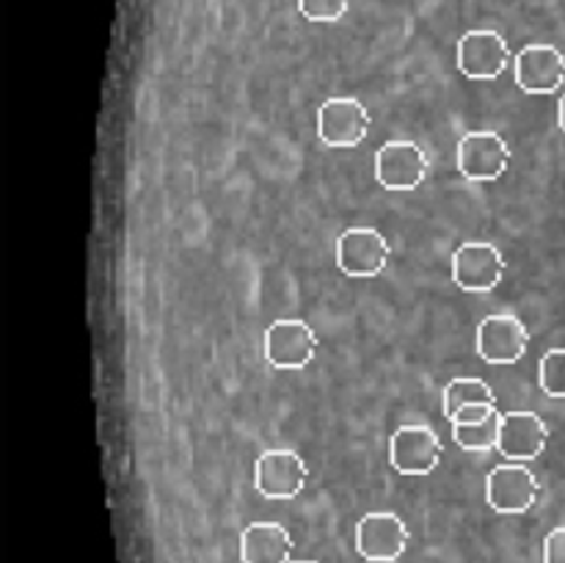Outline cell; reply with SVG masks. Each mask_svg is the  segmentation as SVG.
<instances>
[{"instance_id":"obj_14","label":"cell","mask_w":565,"mask_h":563,"mask_svg":"<svg viewBox=\"0 0 565 563\" xmlns=\"http://www.w3.org/2000/svg\"><path fill=\"white\" fill-rule=\"evenodd\" d=\"M516 86L527 94H555L565 83V55L555 44H527L513 59Z\"/></svg>"},{"instance_id":"obj_20","label":"cell","mask_w":565,"mask_h":563,"mask_svg":"<svg viewBox=\"0 0 565 563\" xmlns=\"http://www.w3.org/2000/svg\"><path fill=\"white\" fill-rule=\"evenodd\" d=\"M544 563H565V524L550 530L544 539Z\"/></svg>"},{"instance_id":"obj_18","label":"cell","mask_w":565,"mask_h":563,"mask_svg":"<svg viewBox=\"0 0 565 563\" xmlns=\"http://www.w3.org/2000/svg\"><path fill=\"white\" fill-rule=\"evenodd\" d=\"M539 384L555 401H565V348H552L539 362Z\"/></svg>"},{"instance_id":"obj_6","label":"cell","mask_w":565,"mask_h":563,"mask_svg":"<svg viewBox=\"0 0 565 563\" xmlns=\"http://www.w3.org/2000/svg\"><path fill=\"white\" fill-rule=\"evenodd\" d=\"M508 259L489 241H467L452 254V282L467 293H491L502 285Z\"/></svg>"},{"instance_id":"obj_2","label":"cell","mask_w":565,"mask_h":563,"mask_svg":"<svg viewBox=\"0 0 565 563\" xmlns=\"http://www.w3.org/2000/svg\"><path fill=\"white\" fill-rule=\"evenodd\" d=\"M390 257V241L375 226H351L337 241V268L351 279H375Z\"/></svg>"},{"instance_id":"obj_21","label":"cell","mask_w":565,"mask_h":563,"mask_svg":"<svg viewBox=\"0 0 565 563\" xmlns=\"http://www.w3.org/2000/svg\"><path fill=\"white\" fill-rule=\"evenodd\" d=\"M494 412H500L497 408V403H478V406H467L461 408V412L456 414V417L450 419L452 425H472V423H483L486 417H491Z\"/></svg>"},{"instance_id":"obj_9","label":"cell","mask_w":565,"mask_h":563,"mask_svg":"<svg viewBox=\"0 0 565 563\" xmlns=\"http://www.w3.org/2000/svg\"><path fill=\"white\" fill-rule=\"evenodd\" d=\"M456 163L469 182H494L508 171L511 147L500 132L472 130L458 141Z\"/></svg>"},{"instance_id":"obj_19","label":"cell","mask_w":565,"mask_h":563,"mask_svg":"<svg viewBox=\"0 0 565 563\" xmlns=\"http://www.w3.org/2000/svg\"><path fill=\"white\" fill-rule=\"evenodd\" d=\"M351 9V0H298V11L309 22H340Z\"/></svg>"},{"instance_id":"obj_16","label":"cell","mask_w":565,"mask_h":563,"mask_svg":"<svg viewBox=\"0 0 565 563\" xmlns=\"http://www.w3.org/2000/svg\"><path fill=\"white\" fill-rule=\"evenodd\" d=\"M478 403H497L494 390H491L489 381L478 379V375H461V379H452L450 384L441 392V414L447 419L456 417L461 408L478 406Z\"/></svg>"},{"instance_id":"obj_1","label":"cell","mask_w":565,"mask_h":563,"mask_svg":"<svg viewBox=\"0 0 565 563\" xmlns=\"http://www.w3.org/2000/svg\"><path fill=\"white\" fill-rule=\"evenodd\" d=\"M428 152L417 141H408V138L386 141L375 152V180L386 191H417L425 182V177H428Z\"/></svg>"},{"instance_id":"obj_13","label":"cell","mask_w":565,"mask_h":563,"mask_svg":"<svg viewBox=\"0 0 565 563\" xmlns=\"http://www.w3.org/2000/svg\"><path fill=\"white\" fill-rule=\"evenodd\" d=\"M550 445V425L535 412H502L497 450L513 464H530L541 458Z\"/></svg>"},{"instance_id":"obj_7","label":"cell","mask_w":565,"mask_h":563,"mask_svg":"<svg viewBox=\"0 0 565 563\" xmlns=\"http://www.w3.org/2000/svg\"><path fill=\"white\" fill-rule=\"evenodd\" d=\"M318 334L301 318H279L265 331V359L276 370H303L318 357Z\"/></svg>"},{"instance_id":"obj_3","label":"cell","mask_w":565,"mask_h":563,"mask_svg":"<svg viewBox=\"0 0 565 563\" xmlns=\"http://www.w3.org/2000/svg\"><path fill=\"white\" fill-rule=\"evenodd\" d=\"M508 61H511V47L500 31L475 28L458 39L456 64L469 81H497L508 70Z\"/></svg>"},{"instance_id":"obj_23","label":"cell","mask_w":565,"mask_h":563,"mask_svg":"<svg viewBox=\"0 0 565 563\" xmlns=\"http://www.w3.org/2000/svg\"><path fill=\"white\" fill-rule=\"evenodd\" d=\"M290 563H318V561H290Z\"/></svg>"},{"instance_id":"obj_10","label":"cell","mask_w":565,"mask_h":563,"mask_svg":"<svg viewBox=\"0 0 565 563\" xmlns=\"http://www.w3.org/2000/svg\"><path fill=\"white\" fill-rule=\"evenodd\" d=\"M541 484L527 464L505 461L486 478V502L497 513H527L539 502Z\"/></svg>"},{"instance_id":"obj_15","label":"cell","mask_w":565,"mask_h":563,"mask_svg":"<svg viewBox=\"0 0 565 563\" xmlns=\"http://www.w3.org/2000/svg\"><path fill=\"white\" fill-rule=\"evenodd\" d=\"M292 535L279 522H252L241 535L243 563H290Z\"/></svg>"},{"instance_id":"obj_5","label":"cell","mask_w":565,"mask_h":563,"mask_svg":"<svg viewBox=\"0 0 565 563\" xmlns=\"http://www.w3.org/2000/svg\"><path fill=\"white\" fill-rule=\"evenodd\" d=\"M373 127L367 105L356 97H329L318 108V136L329 149H353Z\"/></svg>"},{"instance_id":"obj_8","label":"cell","mask_w":565,"mask_h":563,"mask_svg":"<svg viewBox=\"0 0 565 563\" xmlns=\"http://www.w3.org/2000/svg\"><path fill=\"white\" fill-rule=\"evenodd\" d=\"M309 480V467L296 450L274 447L265 450L254 464V489L265 500H292L303 491Z\"/></svg>"},{"instance_id":"obj_22","label":"cell","mask_w":565,"mask_h":563,"mask_svg":"<svg viewBox=\"0 0 565 563\" xmlns=\"http://www.w3.org/2000/svg\"><path fill=\"white\" fill-rule=\"evenodd\" d=\"M557 125H561V130L565 132V94H563L561 105H557Z\"/></svg>"},{"instance_id":"obj_12","label":"cell","mask_w":565,"mask_h":563,"mask_svg":"<svg viewBox=\"0 0 565 563\" xmlns=\"http://www.w3.org/2000/svg\"><path fill=\"white\" fill-rule=\"evenodd\" d=\"M530 331L513 312L486 315L478 326V357L489 364H516L527 353Z\"/></svg>"},{"instance_id":"obj_4","label":"cell","mask_w":565,"mask_h":563,"mask_svg":"<svg viewBox=\"0 0 565 563\" xmlns=\"http://www.w3.org/2000/svg\"><path fill=\"white\" fill-rule=\"evenodd\" d=\"M445 447L439 434L425 423H406L392 434L390 439V464L401 475L423 478L441 464Z\"/></svg>"},{"instance_id":"obj_11","label":"cell","mask_w":565,"mask_h":563,"mask_svg":"<svg viewBox=\"0 0 565 563\" xmlns=\"http://www.w3.org/2000/svg\"><path fill=\"white\" fill-rule=\"evenodd\" d=\"M406 522L392 511H373L359 519L356 552L370 563H395L408 550Z\"/></svg>"},{"instance_id":"obj_17","label":"cell","mask_w":565,"mask_h":563,"mask_svg":"<svg viewBox=\"0 0 565 563\" xmlns=\"http://www.w3.org/2000/svg\"><path fill=\"white\" fill-rule=\"evenodd\" d=\"M500 423L502 412H494L491 417H486L483 423L472 425H452V439L458 447L472 453H489L491 447H497L500 442Z\"/></svg>"}]
</instances>
